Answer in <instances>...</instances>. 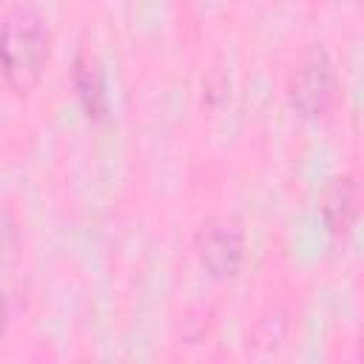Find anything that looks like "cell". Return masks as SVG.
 Listing matches in <instances>:
<instances>
[{
	"label": "cell",
	"mask_w": 364,
	"mask_h": 364,
	"mask_svg": "<svg viewBox=\"0 0 364 364\" xmlns=\"http://www.w3.org/2000/svg\"><path fill=\"white\" fill-rule=\"evenodd\" d=\"M71 80H74V88H77V100L85 111L88 119L100 122L108 117V91H105V74H102V65L100 60L82 48L77 57H74V68H71Z\"/></svg>",
	"instance_id": "277c9868"
},
{
	"label": "cell",
	"mask_w": 364,
	"mask_h": 364,
	"mask_svg": "<svg viewBox=\"0 0 364 364\" xmlns=\"http://www.w3.org/2000/svg\"><path fill=\"white\" fill-rule=\"evenodd\" d=\"M196 253L213 279L236 276L245 256V233L233 216H210L196 230Z\"/></svg>",
	"instance_id": "3957f363"
},
{
	"label": "cell",
	"mask_w": 364,
	"mask_h": 364,
	"mask_svg": "<svg viewBox=\"0 0 364 364\" xmlns=\"http://www.w3.org/2000/svg\"><path fill=\"white\" fill-rule=\"evenodd\" d=\"M355 210H358V185L350 173L344 176H336L324 196H321V213H324V222L333 233H344L353 219H355Z\"/></svg>",
	"instance_id": "5b68a950"
},
{
	"label": "cell",
	"mask_w": 364,
	"mask_h": 364,
	"mask_svg": "<svg viewBox=\"0 0 364 364\" xmlns=\"http://www.w3.org/2000/svg\"><path fill=\"white\" fill-rule=\"evenodd\" d=\"M51 34L34 9H14L0 28V68L17 94H28L48 63Z\"/></svg>",
	"instance_id": "6da1fadb"
},
{
	"label": "cell",
	"mask_w": 364,
	"mask_h": 364,
	"mask_svg": "<svg viewBox=\"0 0 364 364\" xmlns=\"http://www.w3.org/2000/svg\"><path fill=\"white\" fill-rule=\"evenodd\" d=\"M11 236H14V216H11V210L0 202V250L11 242Z\"/></svg>",
	"instance_id": "8992f818"
},
{
	"label": "cell",
	"mask_w": 364,
	"mask_h": 364,
	"mask_svg": "<svg viewBox=\"0 0 364 364\" xmlns=\"http://www.w3.org/2000/svg\"><path fill=\"white\" fill-rule=\"evenodd\" d=\"M3 330H6V293L0 290V338H3Z\"/></svg>",
	"instance_id": "52a82bcc"
},
{
	"label": "cell",
	"mask_w": 364,
	"mask_h": 364,
	"mask_svg": "<svg viewBox=\"0 0 364 364\" xmlns=\"http://www.w3.org/2000/svg\"><path fill=\"white\" fill-rule=\"evenodd\" d=\"M338 94V82H336V65L327 54L324 46L313 43L307 46L299 60L293 63L290 74H287V100L290 108L307 119L324 117Z\"/></svg>",
	"instance_id": "7a4b0ae2"
}]
</instances>
